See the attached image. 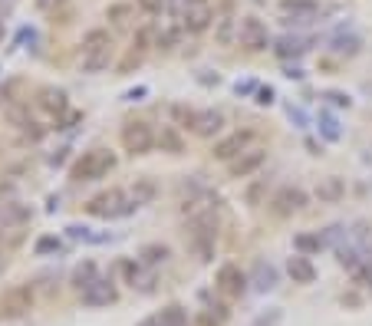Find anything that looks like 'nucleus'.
I'll return each instance as SVG.
<instances>
[{
	"mask_svg": "<svg viewBox=\"0 0 372 326\" xmlns=\"http://www.w3.org/2000/svg\"><path fill=\"white\" fill-rule=\"evenodd\" d=\"M112 168H115V155L109 149H89V152H83V158L73 162L69 178L73 182H95V178L109 175Z\"/></svg>",
	"mask_w": 372,
	"mask_h": 326,
	"instance_id": "obj_1",
	"label": "nucleus"
},
{
	"mask_svg": "<svg viewBox=\"0 0 372 326\" xmlns=\"http://www.w3.org/2000/svg\"><path fill=\"white\" fill-rule=\"evenodd\" d=\"M129 208H132V204L125 202V192H122V188H105V192L93 194V198L86 202V211L93 214V218H103V221L122 218Z\"/></svg>",
	"mask_w": 372,
	"mask_h": 326,
	"instance_id": "obj_2",
	"label": "nucleus"
},
{
	"mask_svg": "<svg viewBox=\"0 0 372 326\" xmlns=\"http://www.w3.org/2000/svg\"><path fill=\"white\" fill-rule=\"evenodd\" d=\"M155 145V132L149 122H125L122 125V149L129 155H149Z\"/></svg>",
	"mask_w": 372,
	"mask_h": 326,
	"instance_id": "obj_3",
	"label": "nucleus"
},
{
	"mask_svg": "<svg viewBox=\"0 0 372 326\" xmlns=\"http://www.w3.org/2000/svg\"><path fill=\"white\" fill-rule=\"evenodd\" d=\"M270 208H274L277 218H290V214H296V211H303L306 208V192L300 188V185H284V188L274 194Z\"/></svg>",
	"mask_w": 372,
	"mask_h": 326,
	"instance_id": "obj_4",
	"label": "nucleus"
},
{
	"mask_svg": "<svg viewBox=\"0 0 372 326\" xmlns=\"http://www.w3.org/2000/svg\"><path fill=\"white\" fill-rule=\"evenodd\" d=\"M33 307V290L30 287H10L4 297H0V317H7V320H13V317H23L27 310Z\"/></svg>",
	"mask_w": 372,
	"mask_h": 326,
	"instance_id": "obj_5",
	"label": "nucleus"
},
{
	"mask_svg": "<svg viewBox=\"0 0 372 326\" xmlns=\"http://www.w3.org/2000/svg\"><path fill=\"white\" fill-rule=\"evenodd\" d=\"M238 40H240V47L257 53V50H267L270 37H267V27L257 17H244V20H238Z\"/></svg>",
	"mask_w": 372,
	"mask_h": 326,
	"instance_id": "obj_6",
	"label": "nucleus"
},
{
	"mask_svg": "<svg viewBox=\"0 0 372 326\" xmlns=\"http://www.w3.org/2000/svg\"><path fill=\"white\" fill-rule=\"evenodd\" d=\"M250 139H254V132H250V129H244V132H234V135H228V139H221V142L214 145V158H218V162H234L238 155L248 152Z\"/></svg>",
	"mask_w": 372,
	"mask_h": 326,
	"instance_id": "obj_7",
	"label": "nucleus"
},
{
	"mask_svg": "<svg viewBox=\"0 0 372 326\" xmlns=\"http://www.w3.org/2000/svg\"><path fill=\"white\" fill-rule=\"evenodd\" d=\"M280 13L286 17V23H313L320 13V4L316 0H284Z\"/></svg>",
	"mask_w": 372,
	"mask_h": 326,
	"instance_id": "obj_8",
	"label": "nucleus"
},
{
	"mask_svg": "<svg viewBox=\"0 0 372 326\" xmlns=\"http://www.w3.org/2000/svg\"><path fill=\"white\" fill-rule=\"evenodd\" d=\"M244 287H248V277L240 274L238 264H224V267L218 270V290L224 297H240Z\"/></svg>",
	"mask_w": 372,
	"mask_h": 326,
	"instance_id": "obj_9",
	"label": "nucleus"
},
{
	"mask_svg": "<svg viewBox=\"0 0 372 326\" xmlns=\"http://www.w3.org/2000/svg\"><path fill=\"white\" fill-rule=\"evenodd\" d=\"M264 162H267V152H264V149H248L244 155H238V158L231 162V175H234V178H248V175H254Z\"/></svg>",
	"mask_w": 372,
	"mask_h": 326,
	"instance_id": "obj_10",
	"label": "nucleus"
},
{
	"mask_svg": "<svg viewBox=\"0 0 372 326\" xmlns=\"http://www.w3.org/2000/svg\"><path fill=\"white\" fill-rule=\"evenodd\" d=\"M224 125V115L218 109H204V112H194V122H191V132L201 135V139H211L214 132H221Z\"/></svg>",
	"mask_w": 372,
	"mask_h": 326,
	"instance_id": "obj_11",
	"label": "nucleus"
},
{
	"mask_svg": "<svg viewBox=\"0 0 372 326\" xmlns=\"http://www.w3.org/2000/svg\"><path fill=\"white\" fill-rule=\"evenodd\" d=\"M83 300L89 307H109V303H115V287L109 280H95V284H89L83 290Z\"/></svg>",
	"mask_w": 372,
	"mask_h": 326,
	"instance_id": "obj_12",
	"label": "nucleus"
},
{
	"mask_svg": "<svg viewBox=\"0 0 372 326\" xmlns=\"http://www.w3.org/2000/svg\"><path fill=\"white\" fill-rule=\"evenodd\" d=\"M185 30L188 33H201V30H208L211 27V20H214V13H211L208 4H194V7L185 10Z\"/></svg>",
	"mask_w": 372,
	"mask_h": 326,
	"instance_id": "obj_13",
	"label": "nucleus"
},
{
	"mask_svg": "<svg viewBox=\"0 0 372 326\" xmlns=\"http://www.w3.org/2000/svg\"><path fill=\"white\" fill-rule=\"evenodd\" d=\"M30 221V208L20 202H4L0 204V224L4 228H20V224H27Z\"/></svg>",
	"mask_w": 372,
	"mask_h": 326,
	"instance_id": "obj_14",
	"label": "nucleus"
},
{
	"mask_svg": "<svg viewBox=\"0 0 372 326\" xmlns=\"http://www.w3.org/2000/svg\"><path fill=\"white\" fill-rule=\"evenodd\" d=\"M286 270H290V277H293V284H313V280H316V267L310 264V257H303V254H296V257H290Z\"/></svg>",
	"mask_w": 372,
	"mask_h": 326,
	"instance_id": "obj_15",
	"label": "nucleus"
},
{
	"mask_svg": "<svg viewBox=\"0 0 372 326\" xmlns=\"http://www.w3.org/2000/svg\"><path fill=\"white\" fill-rule=\"evenodd\" d=\"M109 57H112V43H109V47L86 50V53H83V69H86V73H103V69L109 66Z\"/></svg>",
	"mask_w": 372,
	"mask_h": 326,
	"instance_id": "obj_16",
	"label": "nucleus"
},
{
	"mask_svg": "<svg viewBox=\"0 0 372 326\" xmlns=\"http://www.w3.org/2000/svg\"><path fill=\"white\" fill-rule=\"evenodd\" d=\"M40 106L47 109V112H66V93L63 89H43L40 93Z\"/></svg>",
	"mask_w": 372,
	"mask_h": 326,
	"instance_id": "obj_17",
	"label": "nucleus"
},
{
	"mask_svg": "<svg viewBox=\"0 0 372 326\" xmlns=\"http://www.w3.org/2000/svg\"><path fill=\"white\" fill-rule=\"evenodd\" d=\"M316 198L320 202H339L343 198V182L339 178H323L320 188H316Z\"/></svg>",
	"mask_w": 372,
	"mask_h": 326,
	"instance_id": "obj_18",
	"label": "nucleus"
},
{
	"mask_svg": "<svg viewBox=\"0 0 372 326\" xmlns=\"http://www.w3.org/2000/svg\"><path fill=\"white\" fill-rule=\"evenodd\" d=\"M306 43L310 40H303V37H284L277 43V53L280 57H300V53H306Z\"/></svg>",
	"mask_w": 372,
	"mask_h": 326,
	"instance_id": "obj_19",
	"label": "nucleus"
},
{
	"mask_svg": "<svg viewBox=\"0 0 372 326\" xmlns=\"http://www.w3.org/2000/svg\"><path fill=\"white\" fill-rule=\"evenodd\" d=\"M254 280H257V290H274V284H277V270L260 260L257 267H254Z\"/></svg>",
	"mask_w": 372,
	"mask_h": 326,
	"instance_id": "obj_20",
	"label": "nucleus"
},
{
	"mask_svg": "<svg viewBox=\"0 0 372 326\" xmlns=\"http://www.w3.org/2000/svg\"><path fill=\"white\" fill-rule=\"evenodd\" d=\"M142 260L145 264H165L168 260V248L165 244H149V248H142Z\"/></svg>",
	"mask_w": 372,
	"mask_h": 326,
	"instance_id": "obj_21",
	"label": "nucleus"
},
{
	"mask_svg": "<svg viewBox=\"0 0 372 326\" xmlns=\"http://www.w3.org/2000/svg\"><path fill=\"white\" fill-rule=\"evenodd\" d=\"M158 142H162V149H168L172 155H178V152H182V139H178V132H175L172 125H165V129H162V135H158Z\"/></svg>",
	"mask_w": 372,
	"mask_h": 326,
	"instance_id": "obj_22",
	"label": "nucleus"
},
{
	"mask_svg": "<svg viewBox=\"0 0 372 326\" xmlns=\"http://www.w3.org/2000/svg\"><path fill=\"white\" fill-rule=\"evenodd\" d=\"M109 43H112V40H109L105 30H89L86 37H83V53H86V50H95V47H109Z\"/></svg>",
	"mask_w": 372,
	"mask_h": 326,
	"instance_id": "obj_23",
	"label": "nucleus"
},
{
	"mask_svg": "<svg viewBox=\"0 0 372 326\" xmlns=\"http://www.w3.org/2000/svg\"><path fill=\"white\" fill-rule=\"evenodd\" d=\"M155 194V182H149V178H142V182L132 188V204H145L149 198Z\"/></svg>",
	"mask_w": 372,
	"mask_h": 326,
	"instance_id": "obj_24",
	"label": "nucleus"
},
{
	"mask_svg": "<svg viewBox=\"0 0 372 326\" xmlns=\"http://www.w3.org/2000/svg\"><path fill=\"white\" fill-rule=\"evenodd\" d=\"M73 280H76V287H79V290H86L89 284H95L99 277H95V267H93V264H83V267H79L76 274H73Z\"/></svg>",
	"mask_w": 372,
	"mask_h": 326,
	"instance_id": "obj_25",
	"label": "nucleus"
},
{
	"mask_svg": "<svg viewBox=\"0 0 372 326\" xmlns=\"http://www.w3.org/2000/svg\"><path fill=\"white\" fill-rule=\"evenodd\" d=\"M214 20H218V40L228 47L234 40V17H214Z\"/></svg>",
	"mask_w": 372,
	"mask_h": 326,
	"instance_id": "obj_26",
	"label": "nucleus"
},
{
	"mask_svg": "<svg viewBox=\"0 0 372 326\" xmlns=\"http://www.w3.org/2000/svg\"><path fill=\"white\" fill-rule=\"evenodd\" d=\"M336 53H346V57H353V53H359V40L356 37H336Z\"/></svg>",
	"mask_w": 372,
	"mask_h": 326,
	"instance_id": "obj_27",
	"label": "nucleus"
},
{
	"mask_svg": "<svg viewBox=\"0 0 372 326\" xmlns=\"http://www.w3.org/2000/svg\"><path fill=\"white\" fill-rule=\"evenodd\" d=\"M162 320H165V326H185V310L168 307V310H162Z\"/></svg>",
	"mask_w": 372,
	"mask_h": 326,
	"instance_id": "obj_28",
	"label": "nucleus"
},
{
	"mask_svg": "<svg viewBox=\"0 0 372 326\" xmlns=\"http://www.w3.org/2000/svg\"><path fill=\"white\" fill-rule=\"evenodd\" d=\"M293 244H296L300 250H320V248H323V238H310V234H300Z\"/></svg>",
	"mask_w": 372,
	"mask_h": 326,
	"instance_id": "obj_29",
	"label": "nucleus"
},
{
	"mask_svg": "<svg viewBox=\"0 0 372 326\" xmlns=\"http://www.w3.org/2000/svg\"><path fill=\"white\" fill-rule=\"evenodd\" d=\"M139 10H145V13H162L165 0H139Z\"/></svg>",
	"mask_w": 372,
	"mask_h": 326,
	"instance_id": "obj_30",
	"label": "nucleus"
},
{
	"mask_svg": "<svg viewBox=\"0 0 372 326\" xmlns=\"http://www.w3.org/2000/svg\"><path fill=\"white\" fill-rule=\"evenodd\" d=\"M172 112H175V119H182L185 125H191V122H194V112H191V109H185V106H175Z\"/></svg>",
	"mask_w": 372,
	"mask_h": 326,
	"instance_id": "obj_31",
	"label": "nucleus"
},
{
	"mask_svg": "<svg viewBox=\"0 0 372 326\" xmlns=\"http://www.w3.org/2000/svg\"><path fill=\"white\" fill-rule=\"evenodd\" d=\"M53 248H59V244H57L53 238H43V240L37 244V250H40V254H43V250H53Z\"/></svg>",
	"mask_w": 372,
	"mask_h": 326,
	"instance_id": "obj_32",
	"label": "nucleus"
},
{
	"mask_svg": "<svg viewBox=\"0 0 372 326\" xmlns=\"http://www.w3.org/2000/svg\"><path fill=\"white\" fill-rule=\"evenodd\" d=\"M326 99H333L336 106H349V96H343V93H330Z\"/></svg>",
	"mask_w": 372,
	"mask_h": 326,
	"instance_id": "obj_33",
	"label": "nucleus"
},
{
	"mask_svg": "<svg viewBox=\"0 0 372 326\" xmlns=\"http://www.w3.org/2000/svg\"><path fill=\"white\" fill-rule=\"evenodd\" d=\"M139 326H165V320H162V313H155V317H149V320H142Z\"/></svg>",
	"mask_w": 372,
	"mask_h": 326,
	"instance_id": "obj_34",
	"label": "nucleus"
},
{
	"mask_svg": "<svg viewBox=\"0 0 372 326\" xmlns=\"http://www.w3.org/2000/svg\"><path fill=\"white\" fill-rule=\"evenodd\" d=\"M270 99H274V89H260V99H257V103H264V106H267Z\"/></svg>",
	"mask_w": 372,
	"mask_h": 326,
	"instance_id": "obj_35",
	"label": "nucleus"
},
{
	"mask_svg": "<svg viewBox=\"0 0 372 326\" xmlns=\"http://www.w3.org/2000/svg\"><path fill=\"white\" fill-rule=\"evenodd\" d=\"M198 323H201V326H221V323H218V320H211V317H208V313H201V320H198Z\"/></svg>",
	"mask_w": 372,
	"mask_h": 326,
	"instance_id": "obj_36",
	"label": "nucleus"
},
{
	"mask_svg": "<svg viewBox=\"0 0 372 326\" xmlns=\"http://www.w3.org/2000/svg\"><path fill=\"white\" fill-rule=\"evenodd\" d=\"M185 4H188V7H194V4H208V0H185Z\"/></svg>",
	"mask_w": 372,
	"mask_h": 326,
	"instance_id": "obj_37",
	"label": "nucleus"
},
{
	"mask_svg": "<svg viewBox=\"0 0 372 326\" xmlns=\"http://www.w3.org/2000/svg\"><path fill=\"white\" fill-rule=\"evenodd\" d=\"M0 37H4V20H0Z\"/></svg>",
	"mask_w": 372,
	"mask_h": 326,
	"instance_id": "obj_38",
	"label": "nucleus"
}]
</instances>
